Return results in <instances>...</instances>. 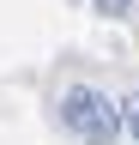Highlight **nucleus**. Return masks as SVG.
<instances>
[{
  "instance_id": "f257e3e1",
  "label": "nucleus",
  "mask_w": 139,
  "mask_h": 145,
  "mask_svg": "<svg viewBox=\"0 0 139 145\" xmlns=\"http://www.w3.org/2000/svg\"><path fill=\"white\" fill-rule=\"evenodd\" d=\"M61 121H67V133L85 139V145H115L121 133H127L121 103L103 97L97 85H73V91H67V97H61Z\"/></svg>"
},
{
  "instance_id": "7ed1b4c3",
  "label": "nucleus",
  "mask_w": 139,
  "mask_h": 145,
  "mask_svg": "<svg viewBox=\"0 0 139 145\" xmlns=\"http://www.w3.org/2000/svg\"><path fill=\"white\" fill-rule=\"evenodd\" d=\"M121 121H127V133L139 139V97H127V103H121Z\"/></svg>"
},
{
  "instance_id": "f03ea898",
  "label": "nucleus",
  "mask_w": 139,
  "mask_h": 145,
  "mask_svg": "<svg viewBox=\"0 0 139 145\" xmlns=\"http://www.w3.org/2000/svg\"><path fill=\"white\" fill-rule=\"evenodd\" d=\"M91 6H97L103 18H127V12H133V0H91Z\"/></svg>"
}]
</instances>
